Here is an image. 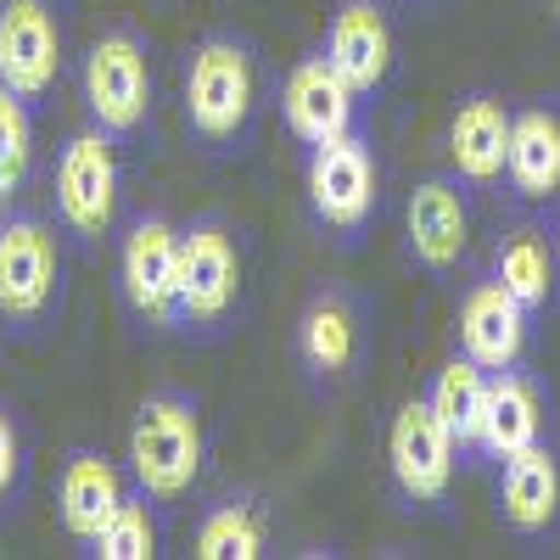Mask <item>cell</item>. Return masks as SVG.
<instances>
[{
  "label": "cell",
  "instance_id": "cell-9",
  "mask_svg": "<svg viewBox=\"0 0 560 560\" xmlns=\"http://www.w3.org/2000/svg\"><path fill=\"white\" fill-rule=\"evenodd\" d=\"M118 292L147 331H179V224L140 213L118 247Z\"/></svg>",
  "mask_w": 560,
  "mask_h": 560
},
{
  "label": "cell",
  "instance_id": "cell-15",
  "mask_svg": "<svg viewBox=\"0 0 560 560\" xmlns=\"http://www.w3.org/2000/svg\"><path fill=\"white\" fill-rule=\"evenodd\" d=\"M527 342H533V314L510 298L493 275L471 280V287L459 292L454 353L477 359L482 370H510V364H527Z\"/></svg>",
  "mask_w": 560,
  "mask_h": 560
},
{
  "label": "cell",
  "instance_id": "cell-3",
  "mask_svg": "<svg viewBox=\"0 0 560 560\" xmlns=\"http://www.w3.org/2000/svg\"><path fill=\"white\" fill-rule=\"evenodd\" d=\"M247 264L242 236L219 213H202L179 230V331L224 337L242 319Z\"/></svg>",
  "mask_w": 560,
  "mask_h": 560
},
{
  "label": "cell",
  "instance_id": "cell-21",
  "mask_svg": "<svg viewBox=\"0 0 560 560\" xmlns=\"http://www.w3.org/2000/svg\"><path fill=\"white\" fill-rule=\"evenodd\" d=\"M124 477H118V465L102 454V448H73L62 459V477H57V516L68 527L73 544H90L107 522H113V510L124 504Z\"/></svg>",
  "mask_w": 560,
  "mask_h": 560
},
{
  "label": "cell",
  "instance_id": "cell-14",
  "mask_svg": "<svg viewBox=\"0 0 560 560\" xmlns=\"http://www.w3.org/2000/svg\"><path fill=\"white\" fill-rule=\"evenodd\" d=\"M319 51L364 102H376L393 79V68H398V34H393L387 7L382 0H337Z\"/></svg>",
  "mask_w": 560,
  "mask_h": 560
},
{
  "label": "cell",
  "instance_id": "cell-8",
  "mask_svg": "<svg viewBox=\"0 0 560 560\" xmlns=\"http://www.w3.org/2000/svg\"><path fill=\"white\" fill-rule=\"evenodd\" d=\"M471 236H477V213H471V185L459 174H427L404 202V253L427 275L448 280L471 264Z\"/></svg>",
  "mask_w": 560,
  "mask_h": 560
},
{
  "label": "cell",
  "instance_id": "cell-5",
  "mask_svg": "<svg viewBox=\"0 0 560 560\" xmlns=\"http://www.w3.org/2000/svg\"><path fill=\"white\" fill-rule=\"evenodd\" d=\"M364 342H370L364 303L348 287L308 292V303L298 308V325H292V353H298V370L314 398H337L359 376Z\"/></svg>",
  "mask_w": 560,
  "mask_h": 560
},
{
  "label": "cell",
  "instance_id": "cell-18",
  "mask_svg": "<svg viewBox=\"0 0 560 560\" xmlns=\"http://www.w3.org/2000/svg\"><path fill=\"white\" fill-rule=\"evenodd\" d=\"M549 438V393L527 364H510L488 376V409H482V438L477 465H499Z\"/></svg>",
  "mask_w": 560,
  "mask_h": 560
},
{
  "label": "cell",
  "instance_id": "cell-16",
  "mask_svg": "<svg viewBox=\"0 0 560 560\" xmlns=\"http://www.w3.org/2000/svg\"><path fill=\"white\" fill-rule=\"evenodd\" d=\"M493 504L522 544H549L560 533V454L549 438L493 465Z\"/></svg>",
  "mask_w": 560,
  "mask_h": 560
},
{
  "label": "cell",
  "instance_id": "cell-4",
  "mask_svg": "<svg viewBox=\"0 0 560 560\" xmlns=\"http://www.w3.org/2000/svg\"><path fill=\"white\" fill-rule=\"evenodd\" d=\"M303 208L314 219L319 236H331L342 247H353L382 208V163L370 135H342L325 147H303Z\"/></svg>",
  "mask_w": 560,
  "mask_h": 560
},
{
  "label": "cell",
  "instance_id": "cell-10",
  "mask_svg": "<svg viewBox=\"0 0 560 560\" xmlns=\"http://www.w3.org/2000/svg\"><path fill=\"white\" fill-rule=\"evenodd\" d=\"M51 197H57V219L73 236H84V242L113 236L124 168H118V140L107 129H84L62 147L57 174H51Z\"/></svg>",
  "mask_w": 560,
  "mask_h": 560
},
{
  "label": "cell",
  "instance_id": "cell-26",
  "mask_svg": "<svg viewBox=\"0 0 560 560\" xmlns=\"http://www.w3.org/2000/svg\"><path fill=\"white\" fill-rule=\"evenodd\" d=\"M18 482H23V432H18L12 404H0V510L12 504Z\"/></svg>",
  "mask_w": 560,
  "mask_h": 560
},
{
  "label": "cell",
  "instance_id": "cell-7",
  "mask_svg": "<svg viewBox=\"0 0 560 560\" xmlns=\"http://www.w3.org/2000/svg\"><path fill=\"white\" fill-rule=\"evenodd\" d=\"M454 471H459V448H454L448 427L432 415L427 398H404L387 427V477H393V493L404 499V510L448 504Z\"/></svg>",
  "mask_w": 560,
  "mask_h": 560
},
{
  "label": "cell",
  "instance_id": "cell-25",
  "mask_svg": "<svg viewBox=\"0 0 560 560\" xmlns=\"http://www.w3.org/2000/svg\"><path fill=\"white\" fill-rule=\"evenodd\" d=\"M28 158H34V118H28V102L18 96V90L0 84V202L23 191Z\"/></svg>",
  "mask_w": 560,
  "mask_h": 560
},
{
  "label": "cell",
  "instance_id": "cell-23",
  "mask_svg": "<svg viewBox=\"0 0 560 560\" xmlns=\"http://www.w3.org/2000/svg\"><path fill=\"white\" fill-rule=\"evenodd\" d=\"M488 376H493V370H482L477 359L454 353V359H443V370H438L432 387H427V404H432V415L448 427V438H454V448H459L465 465H477L482 409H488Z\"/></svg>",
  "mask_w": 560,
  "mask_h": 560
},
{
  "label": "cell",
  "instance_id": "cell-13",
  "mask_svg": "<svg viewBox=\"0 0 560 560\" xmlns=\"http://www.w3.org/2000/svg\"><path fill=\"white\" fill-rule=\"evenodd\" d=\"M280 113H287V129L303 147H325V140L359 135L364 96L325 62V51H308V57L292 62L287 79H280Z\"/></svg>",
  "mask_w": 560,
  "mask_h": 560
},
{
  "label": "cell",
  "instance_id": "cell-12",
  "mask_svg": "<svg viewBox=\"0 0 560 560\" xmlns=\"http://www.w3.org/2000/svg\"><path fill=\"white\" fill-rule=\"evenodd\" d=\"M62 79V23L51 0H0V84L23 102L51 96Z\"/></svg>",
  "mask_w": 560,
  "mask_h": 560
},
{
  "label": "cell",
  "instance_id": "cell-19",
  "mask_svg": "<svg viewBox=\"0 0 560 560\" xmlns=\"http://www.w3.org/2000/svg\"><path fill=\"white\" fill-rule=\"evenodd\" d=\"M488 275L516 298L533 319L549 314L560 303V258H555V236L538 219H510L493 247H488Z\"/></svg>",
  "mask_w": 560,
  "mask_h": 560
},
{
  "label": "cell",
  "instance_id": "cell-24",
  "mask_svg": "<svg viewBox=\"0 0 560 560\" xmlns=\"http://www.w3.org/2000/svg\"><path fill=\"white\" fill-rule=\"evenodd\" d=\"M90 555L102 560H152L158 555V522H152V499L147 493H129L113 522L90 538Z\"/></svg>",
  "mask_w": 560,
  "mask_h": 560
},
{
  "label": "cell",
  "instance_id": "cell-6",
  "mask_svg": "<svg viewBox=\"0 0 560 560\" xmlns=\"http://www.w3.org/2000/svg\"><path fill=\"white\" fill-rule=\"evenodd\" d=\"M84 107H90V124L107 129L113 140H129V135L147 129V118H152V51H147V39L129 34V28H113L90 45Z\"/></svg>",
  "mask_w": 560,
  "mask_h": 560
},
{
  "label": "cell",
  "instance_id": "cell-22",
  "mask_svg": "<svg viewBox=\"0 0 560 560\" xmlns=\"http://www.w3.org/2000/svg\"><path fill=\"white\" fill-rule=\"evenodd\" d=\"M269 538H275V516H269L264 493H224L219 504L202 510L191 555L197 560H258L269 555Z\"/></svg>",
  "mask_w": 560,
  "mask_h": 560
},
{
  "label": "cell",
  "instance_id": "cell-1",
  "mask_svg": "<svg viewBox=\"0 0 560 560\" xmlns=\"http://www.w3.org/2000/svg\"><path fill=\"white\" fill-rule=\"evenodd\" d=\"M185 129L197 135L202 152H247L253 124H258V102H264V79H258V45L247 34H202L185 51Z\"/></svg>",
  "mask_w": 560,
  "mask_h": 560
},
{
  "label": "cell",
  "instance_id": "cell-28",
  "mask_svg": "<svg viewBox=\"0 0 560 560\" xmlns=\"http://www.w3.org/2000/svg\"><path fill=\"white\" fill-rule=\"evenodd\" d=\"M555 12H560V0H555Z\"/></svg>",
  "mask_w": 560,
  "mask_h": 560
},
{
  "label": "cell",
  "instance_id": "cell-11",
  "mask_svg": "<svg viewBox=\"0 0 560 560\" xmlns=\"http://www.w3.org/2000/svg\"><path fill=\"white\" fill-rule=\"evenodd\" d=\"M62 298V247L51 224L34 213H12L0 224V319L28 331L45 325Z\"/></svg>",
  "mask_w": 560,
  "mask_h": 560
},
{
  "label": "cell",
  "instance_id": "cell-2",
  "mask_svg": "<svg viewBox=\"0 0 560 560\" xmlns=\"http://www.w3.org/2000/svg\"><path fill=\"white\" fill-rule=\"evenodd\" d=\"M208 471V420L202 404L179 387L140 398L129 420V477L152 504H185Z\"/></svg>",
  "mask_w": 560,
  "mask_h": 560
},
{
  "label": "cell",
  "instance_id": "cell-17",
  "mask_svg": "<svg viewBox=\"0 0 560 560\" xmlns=\"http://www.w3.org/2000/svg\"><path fill=\"white\" fill-rule=\"evenodd\" d=\"M510 107L499 90L477 84L454 96L448 113V174H459L471 191H499L504 185V158H510Z\"/></svg>",
  "mask_w": 560,
  "mask_h": 560
},
{
  "label": "cell",
  "instance_id": "cell-27",
  "mask_svg": "<svg viewBox=\"0 0 560 560\" xmlns=\"http://www.w3.org/2000/svg\"><path fill=\"white\" fill-rule=\"evenodd\" d=\"M549 236H555V258H560V213L549 219Z\"/></svg>",
  "mask_w": 560,
  "mask_h": 560
},
{
  "label": "cell",
  "instance_id": "cell-20",
  "mask_svg": "<svg viewBox=\"0 0 560 560\" xmlns=\"http://www.w3.org/2000/svg\"><path fill=\"white\" fill-rule=\"evenodd\" d=\"M504 191L527 208L560 202V107L555 102H527L510 113Z\"/></svg>",
  "mask_w": 560,
  "mask_h": 560
}]
</instances>
